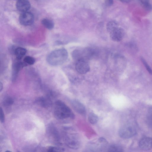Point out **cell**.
I'll list each match as a JSON object with an SVG mask.
<instances>
[{
	"mask_svg": "<svg viewBox=\"0 0 152 152\" xmlns=\"http://www.w3.org/2000/svg\"><path fill=\"white\" fill-rule=\"evenodd\" d=\"M68 57L67 51L64 48H60L52 51L48 55L47 61L53 66H57L63 64Z\"/></svg>",
	"mask_w": 152,
	"mask_h": 152,
	"instance_id": "6da1fadb",
	"label": "cell"
},
{
	"mask_svg": "<svg viewBox=\"0 0 152 152\" xmlns=\"http://www.w3.org/2000/svg\"><path fill=\"white\" fill-rule=\"evenodd\" d=\"M55 117L58 119L74 118L75 115L70 109L64 102L58 100L55 102L54 112Z\"/></svg>",
	"mask_w": 152,
	"mask_h": 152,
	"instance_id": "7a4b0ae2",
	"label": "cell"
},
{
	"mask_svg": "<svg viewBox=\"0 0 152 152\" xmlns=\"http://www.w3.org/2000/svg\"><path fill=\"white\" fill-rule=\"evenodd\" d=\"M96 53L94 50L88 48L82 50H75L73 52L72 56L73 58L76 61L80 59L88 61L94 57Z\"/></svg>",
	"mask_w": 152,
	"mask_h": 152,
	"instance_id": "3957f363",
	"label": "cell"
},
{
	"mask_svg": "<svg viewBox=\"0 0 152 152\" xmlns=\"http://www.w3.org/2000/svg\"><path fill=\"white\" fill-rule=\"evenodd\" d=\"M136 133L135 127L130 124L126 125L121 127L118 132L120 136L123 138H129L134 135Z\"/></svg>",
	"mask_w": 152,
	"mask_h": 152,
	"instance_id": "277c9868",
	"label": "cell"
},
{
	"mask_svg": "<svg viewBox=\"0 0 152 152\" xmlns=\"http://www.w3.org/2000/svg\"><path fill=\"white\" fill-rule=\"evenodd\" d=\"M65 138L66 144L69 148L76 149L80 147V142L76 134L67 133Z\"/></svg>",
	"mask_w": 152,
	"mask_h": 152,
	"instance_id": "5b68a950",
	"label": "cell"
},
{
	"mask_svg": "<svg viewBox=\"0 0 152 152\" xmlns=\"http://www.w3.org/2000/svg\"><path fill=\"white\" fill-rule=\"evenodd\" d=\"M75 68L76 71L81 74H86L90 70L88 61L83 59H80L76 61Z\"/></svg>",
	"mask_w": 152,
	"mask_h": 152,
	"instance_id": "8992f818",
	"label": "cell"
},
{
	"mask_svg": "<svg viewBox=\"0 0 152 152\" xmlns=\"http://www.w3.org/2000/svg\"><path fill=\"white\" fill-rule=\"evenodd\" d=\"M34 20V16L33 14L28 11L22 12L19 18L20 23L24 26L31 25L33 23Z\"/></svg>",
	"mask_w": 152,
	"mask_h": 152,
	"instance_id": "52a82bcc",
	"label": "cell"
},
{
	"mask_svg": "<svg viewBox=\"0 0 152 152\" xmlns=\"http://www.w3.org/2000/svg\"><path fill=\"white\" fill-rule=\"evenodd\" d=\"M27 65L24 61H17L14 62L12 66V80L13 81L16 80L20 70Z\"/></svg>",
	"mask_w": 152,
	"mask_h": 152,
	"instance_id": "ba28073f",
	"label": "cell"
},
{
	"mask_svg": "<svg viewBox=\"0 0 152 152\" xmlns=\"http://www.w3.org/2000/svg\"><path fill=\"white\" fill-rule=\"evenodd\" d=\"M109 33L111 39L113 41L116 42L121 41L124 36L123 29L118 27L114 28Z\"/></svg>",
	"mask_w": 152,
	"mask_h": 152,
	"instance_id": "9c48e42d",
	"label": "cell"
},
{
	"mask_svg": "<svg viewBox=\"0 0 152 152\" xmlns=\"http://www.w3.org/2000/svg\"><path fill=\"white\" fill-rule=\"evenodd\" d=\"M139 146L143 150L150 149L152 148V139L147 137L142 138L139 142Z\"/></svg>",
	"mask_w": 152,
	"mask_h": 152,
	"instance_id": "30bf717a",
	"label": "cell"
},
{
	"mask_svg": "<svg viewBox=\"0 0 152 152\" xmlns=\"http://www.w3.org/2000/svg\"><path fill=\"white\" fill-rule=\"evenodd\" d=\"M18 10L22 12H27L30 7V4L28 0H18L16 4Z\"/></svg>",
	"mask_w": 152,
	"mask_h": 152,
	"instance_id": "8fae6325",
	"label": "cell"
},
{
	"mask_svg": "<svg viewBox=\"0 0 152 152\" xmlns=\"http://www.w3.org/2000/svg\"><path fill=\"white\" fill-rule=\"evenodd\" d=\"M72 105L74 110L78 113L83 115L86 110L84 106L81 102L77 100H74L72 102Z\"/></svg>",
	"mask_w": 152,
	"mask_h": 152,
	"instance_id": "7c38bea8",
	"label": "cell"
},
{
	"mask_svg": "<svg viewBox=\"0 0 152 152\" xmlns=\"http://www.w3.org/2000/svg\"><path fill=\"white\" fill-rule=\"evenodd\" d=\"M36 102L37 104L45 107H49L51 104V102L49 98L43 97L38 98Z\"/></svg>",
	"mask_w": 152,
	"mask_h": 152,
	"instance_id": "4fadbf2b",
	"label": "cell"
},
{
	"mask_svg": "<svg viewBox=\"0 0 152 152\" xmlns=\"http://www.w3.org/2000/svg\"><path fill=\"white\" fill-rule=\"evenodd\" d=\"M27 52L26 50L22 47H18L15 50L14 53L17 59L20 60L25 55Z\"/></svg>",
	"mask_w": 152,
	"mask_h": 152,
	"instance_id": "5bb4252c",
	"label": "cell"
},
{
	"mask_svg": "<svg viewBox=\"0 0 152 152\" xmlns=\"http://www.w3.org/2000/svg\"><path fill=\"white\" fill-rule=\"evenodd\" d=\"M48 132L51 135V136L53 137L54 140L57 142L59 141V137L58 133L56 129L54 126H50L48 129Z\"/></svg>",
	"mask_w": 152,
	"mask_h": 152,
	"instance_id": "9a60e30c",
	"label": "cell"
},
{
	"mask_svg": "<svg viewBox=\"0 0 152 152\" xmlns=\"http://www.w3.org/2000/svg\"><path fill=\"white\" fill-rule=\"evenodd\" d=\"M42 25L46 28L51 30L53 29L54 26V23L51 20L45 18L42 19L41 21Z\"/></svg>",
	"mask_w": 152,
	"mask_h": 152,
	"instance_id": "2e32d148",
	"label": "cell"
},
{
	"mask_svg": "<svg viewBox=\"0 0 152 152\" xmlns=\"http://www.w3.org/2000/svg\"><path fill=\"white\" fill-rule=\"evenodd\" d=\"M143 8L147 11L152 10V6L149 2L150 0H139Z\"/></svg>",
	"mask_w": 152,
	"mask_h": 152,
	"instance_id": "e0dca14e",
	"label": "cell"
},
{
	"mask_svg": "<svg viewBox=\"0 0 152 152\" xmlns=\"http://www.w3.org/2000/svg\"><path fill=\"white\" fill-rule=\"evenodd\" d=\"M118 27V23L115 21H112L107 23L106 28L107 31L110 33L114 28Z\"/></svg>",
	"mask_w": 152,
	"mask_h": 152,
	"instance_id": "ac0fdd59",
	"label": "cell"
},
{
	"mask_svg": "<svg viewBox=\"0 0 152 152\" xmlns=\"http://www.w3.org/2000/svg\"><path fill=\"white\" fill-rule=\"evenodd\" d=\"M88 120L89 122L92 124H95L97 123L98 120V116L93 113H90L88 116Z\"/></svg>",
	"mask_w": 152,
	"mask_h": 152,
	"instance_id": "d6986e66",
	"label": "cell"
},
{
	"mask_svg": "<svg viewBox=\"0 0 152 152\" xmlns=\"http://www.w3.org/2000/svg\"><path fill=\"white\" fill-rule=\"evenodd\" d=\"M108 151L109 152H122V148L120 146L116 144L111 145L108 148Z\"/></svg>",
	"mask_w": 152,
	"mask_h": 152,
	"instance_id": "ffe728a7",
	"label": "cell"
},
{
	"mask_svg": "<svg viewBox=\"0 0 152 152\" xmlns=\"http://www.w3.org/2000/svg\"><path fill=\"white\" fill-rule=\"evenodd\" d=\"M147 120L149 125L152 127V107L149 109L148 112Z\"/></svg>",
	"mask_w": 152,
	"mask_h": 152,
	"instance_id": "44dd1931",
	"label": "cell"
},
{
	"mask_svg": "<svg viewBox=\"0 0 152 152\" xmlns=\"http://www.w3.org/2000/svg\"><path fill=\"white\" fill-rule=\"evenodd\" d=\"M23 61L27 64L30 65L33 64L35 62V59L33 57L29 56L25 57Z\"/></svg>",
	"mask_w": 152,
	"mask_h": 152,
	"instance_id": "7402d4cb",
	"label": "cell"
},
{
	"mask_svg": "<svg viewBox=\"0 0 152 152\" xmlns=\"http://www.w3.org/2000/svg\"><path fill=\"white\" fill-rule=\"evenodd\" d=\"M13 102V100L12 98L7 97L4 100L3 104L5 106H9L12 104Z\"/></svg>",
	"mask_w": 152,
	"mask_h": 152,
	"instance_id": "603a6c76",
	"label": "cell"
},
{
	"mask_svg": "<svg viewBox=\"0 0 152 152\" xmlns=\"http://www.w3.org/2000/svg\"><path fill=\"white\" fill-rule=\"evenodd\" d=\"M64 149L61 148L55 147H50L48 149V152H59L64 151Z\"/></svg>",
	"mask_w": 152,
	"mask_h": 152,
	"instance_id": "cb8c5ba5",
	"label": "cell"
},
{
	"mask_svg": "<svg viewBox=\"0 0 152 152\" xmlns=\"http://www.w3.org/2000/svg\"><path fill=\"white\" fill-rule=\"evenodd\" d=\"M141 59L147 70L150 74L152 75V70L149 66L146 61L142 57L141 58Z\"/></svg>",
	"mask_w": 152,
	"mask_h": 152,
	"instance_id": "d4e9b609",
	"label": "cell"
},
{
	"mask_svg": "<svg viewBox=\"0 0 152 152\" xmlns=\"http://www.w3.org/2000/svg\"><path fill=\"white\" fill-rule=\"evenodd\" d=\"M0 121L1 122H4L5 121L4 113L1 107H0Z\"/></svg>",
	"mask_w": 152,
	"mask_h": 152,
	"instance_id": "484cf974",
	"label": "cell"
},
{
	"mask_svg": "<svg viewBox=\"0 0 152 152\" xmlns=\"http://www.w3.org/2000/svg\"><path fill=\"white\" fill-rule=\"evenodd\" d=\"M106 4L108 6H110L112 5L113 1V0H105Z\"/></svg>",
	"mask_w": 152,
	"mask_h": 152,
	"instance_id": "4316f807",
	"label": "cell"
},
{
	"mask_svg": "<svg viewBox=\"0 0 152 152\" xmlns=\"http://www.w3.org/2000/svg\"><path fill=\"white\" fill-rule=\"evenodd\" d=\"M99 141L101 142H106V139L103 137H100L99 139Z\"/></svg>",
	"mask_w": 152,
	"mask_h": 152,
	"instance_id": "83f0119b",
	"label": "cell"
},
{
	"mask_svg": "<svg viewBox=\"0 0 152 152\" xmlns=\"http://www.w3.org/2000/svg\"><path fill=\"white\" fill-rule=\"evenodd\" d=\"M122 2L124 3H128L131 1L132 0H119Z\"/></svg>",
	"mask_w": 152,
	"mask_h": 152,
	"instance_id": "f1b7e54d",
	"label": "cell"
},
{
	"mask_svg": "<svg viewBox=\"0 0 152 152\" xmlns=\"http://www.w3.org/2000/svg\"><path fill=\"white\" fill-rule=\"evenodd\" d=\"M3 88V84L1 82H0V90L1 92Z\"/></svg>",
	"mask_w": 152,
	"mask_h": 152,
	"instance_id": "f546056e",
	"label": "cell"
},
{
	"mask_svg": "<svg viewBox=\"0 0 152 152\" xmlns=\"http://www.w3.org/2000/svg\"><path fill=\"white\" fill-rule=\"evenodd\" d=\"M10 151H6V152H10Z\"/></svg>",
	"mask_w": 152,
	"mask_h": 152,
	"instance_id": "4dcf8cb0",
	"label": "cell"
}]
</instances>
